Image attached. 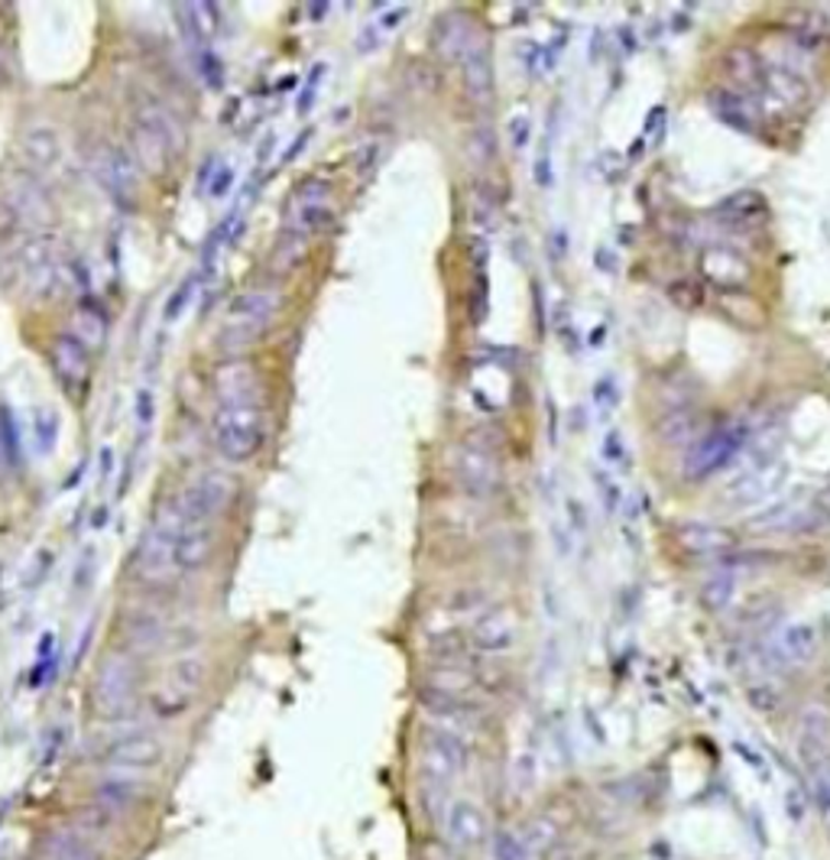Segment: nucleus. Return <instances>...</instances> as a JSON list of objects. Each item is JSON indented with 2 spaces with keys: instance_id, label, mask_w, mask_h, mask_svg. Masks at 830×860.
Returning <instances> with one entry per match:
<instances>
[{
  "instance_id": "nucleus-1",
  "label": "nucleus",
  "mask_w": 830,
  "mask_h": 860,
  "mask_svg": "<svg viewBox=\"0 0 830 860\" xmlns=\"http://www.w3.org/2000/svg\"><path fill=\"white\" fill-rule=\"evenodd\" d=\"M10 264H13V277L20 280L23 292L36 302L56 299L78 287V267L59 250V241L53 234L26 237L16 247Z\"/></svg>"
},
{
  "instance_id": "nucleus-2",
  "label": "nucleus",
  "mask_w": 830,
  "mask_h": 860,
  "mask_svg": "<svg viewBox=\"0 0 830 860\" xmlns=\"http://www.w3.org/2000/svg\"><path fill=\"white\" fill-rule=\"evenodd\" d=\"M131 146H134L137 166L162 176L182 153L186 134L169 108H162L159 101H143L131 124Z\"/></svg>"
},
{
  "instance_id": "nucleus-3",
  "label": "nucleus",
  "mask_w": 830,
  "mask_h": 860,
  "mask_svg": "<svg viewBox=\"0 0 830 860\" xmlns=\"http://www.w3.org/2000/svg\"><path fill=\"white\" fill-rule=\"evenodd\" d=\"M139 692L137 662L131 652H111L101 659L91 682V712L101 721H124L134 712Z\"/></svg>"
},
{
  "instance_id": "nucleus-4",
  "label": "nucleus",
  "mask_w": 830,
  "mask_h": 860,
  "mask_svg": "<svg viewBox=\"0 0 830 860\" xmlns=\"http://www.w3.org/2000/svg\"><path fill=\"white\" fill-rule=\"evenodd\" d=\"M267 438V413L260 403H221L211 423V442L227 461H247Z\"/></svg>"
},
{
  "instance_id": "nucleus-5",
  "label": "nucleus",
  "mask_w": 830,
  "mask_h": 860,
  "mask_svg": "<svg viewBox=\"0 0 830 860\" xmlns=\"http://www.w3.org/2000/svg\"><path fill=\"white\" fill-rule=\"evenodd\" d=\"M468 767H471V744L461 730H451L441 724H431L422 730L418 777L425 786L445 792Z\"/></svg>"
},
{
  "instance_id": "nucleus-6",
  "label": "nucleus",
  "mask_w": 830,
  "mask_h": 860,
  "mask_svg": "<svg viewBox=\"0 0 830 860\" xmlns=\"http://www.w3.org/2000/svg\"><path fill=\"white\" fill-rule=\"evenodd\" d=\"M182 529V520L179 513L169 506L162 510L153 526L146 529V536L139 539L137 556H134V574H137L143 584L149 588H169L176 578H179V569H176V559H172V546H176V536Z\"/></svg>"
},
{
  "instance_id": "nucleus-7",
  "label": "nucleus",
  "mask_w": 830,
  "mask_h": 860,
  "mask_svg": "<svg viewBox=\"0 0 830 860\" xmlns=\"http://www.w3.org/2000/svg\"><path fill=\"white\" fill-rule=\"evenodd\" d=\"M0 209L10 215L20 234H46L53 224V202L40 176L30 169H16L0 182Z\"/></svg>"
},
{
  "instance_id": "nucleus-8",
  "label": "nucleus",
  "mask_w": 830,
  "mask_h": 860,
  "mask_svg": "<svg viewBox=\"0 0 830 860\" xmlns=\"http://www.w3.org/2000/svg\"><path fill=\"white\" fill-rule=\"evenodd\" d=\"M277 312V289H250V292L237 295L231 302V312H227V322H224V332H221V345L227 351H240V348L254 345L260 335H267Z\"/></svg>"
},
{
  "instance_id": "nucleus-9",
  "label": "nucleus",
  "mask_w": 830,
  "mask_h": 860,
  "mask_svg": "<svg viewBox=\"0 0 830 860\" xmlns=\"http://www.w3.org/2000/svg\"><path fill=\"white\" fill-rule=\"evenodd\" d=\"M455 484L471 498H493L500 491V461H496V438H481L471 432L451 455Z\"/></svg>"
},
{
  "instance_id": "nucleus-10",
  "label": "nucleus",
  "mask_w": 830,
  "mask_h": 860,
  "mask_svg": "<svg viewBox=\"0 0 830 860\" xmlns=\"http://www.w3.org/2000/svg\"><path fill=\"white\" fill-rule=\"evenodd\" d=\"M750 442H753V432H750L747 423H730V426L707 432L704 438L694 442L692 451L685 455L682 474L688 481H707L710 474L724 471Z\"/></svg>"
},
{
  "instance_id": "nucleus-11",
  "label": "nucleus",
  "mask_w": 830,
  "mask_h": 860,
  "mask_svg": "<svg viewBox=\"0 0 830 860\" xmlns=\"http://www.w3.org/2000/svg\"><path fill=\"white\" fill-rule=\"evenodd\" d=\"M335 224V199H332V182L325 179H305L285 209L282 234H292L299 241H312L315 234L328 231Z\"/></svg>"
},
{
  "instance_id": "nucleus-12",
  "label": "nucleus",
  "mask_w": 830,
  "mask_h": 860,
  "mask_svg": "<svg viewBox=\"0 0 830 860\" xmlns=\"http://www.w3.org/2000/svg\"><path fill=\"white\" fill-rule=\"evenodd\" d=\"M237 498V481L224 471H202L195 481L186 484V491L176 498V513L182 523H208L221 516Z\"/></svg>"
},
{
  "instance_id": "nucleus-13",
  "label": "nucleus",
  "mask_w": 830,
  "mask_h": 860,
  "mask_svg": "<svg viewBox=\"0 0 830 860\" xmlns=\"http://www.w3.org/2000/svg\"><path fill=\"white\" fill-rule=\"evenodd\" d=\"M821 649V634L811 621H792L772 630L760 644L765 666L775 669H805Z\"/></svg>"
},
{
  "instance_id": "nucleus-14",
  "label": "nucleus",
  "mask_w": 830,
  "mask_h": 860,
  "mask_svg": "<svg viewBox=\"0 0 830 860\" xmlns=\"http://www.w3.org/2000/svg\"><path fill=\"white\" fill-rule=\"evenodd\" d=\"M208 675V662L205 656L192 652V656H179L169 669H166V679L159 685V692L153 695V708L162 717L179 715L192 705V699L202 692Z\"/></svg>"
},
{
  "instance_id": "nucleus-15",
  "label": "nucleus",
  "mask_w": 830,
  "mask_h": 860,
  "mask_svg": "<svg viewBox=\"0 0 830 860\" xmlns=\"http://www.w3.org/2000/svg\"><path fill=\"white\" fill-rule=\"evenodd\" d=\"M91 176L98 179V186L121 205H134L139 192L137 159L131 153H124L121 146H98L91 153Z\"/></svg>"
},
{
  "instance_id": "nucleus-16",
  "label": "nucleus",
  "mask_w": 830,
  "mask_h": 860,
  "mask_svg": "<svg viewBox=\"0 0 830 860\" xmlns=\"http://www.w3.org/2000/svg\"><path fill=\"white\" fill-rule=\"evenodd\" d=\"M441 831H445L448 848H455V851H478L493 835L486 812L471 798L448 802V808L441 812Z\"/></svg>"
},
{
  "instance_id": "nucleus-17",
  "label": "nucleus",
  "mask_w": 830,
  "mask_h": 860,
  "mask_svg": "<svg viewBox=\"0 0 830 860\" xmlns=\"http://www.w3.org/2000/svg\"><path fill=\"white\" fill-rule=\"evenodd\" d=\"M519 640V627H516V617L513 611L506 607H486L474 617L471 630H468V646L478 652V656H500V652H509Z\"/></svg>"
},
{
  "instance_id": "nucleus-18",
  "label": "nucleus",
  "mask_w": 830,
  "mask_h": 860,
  "mask_svg": "<svg viewBox=\"0 0 830 860\" xmlns=\"http://www.w3.org/2000/svg\"><path fill=\"white\" fill-rule=\"evenodd\" d=\"M481 40H484V36L478 33V26L471 23V16L461 13V10L441 13L438 23H435V33H431L435 53H438L445 63H455V66H461Z\"/></svg>"
},
{
  "instance_id": "nucleus-19",
  "label": "nucleus",
  "mask_w": 830,
  "mask_h": 860,
  "mask_svg": "<svg viewBox=\"0 0 830 860\" xmlns=\"http://www.w3.org/2000/svg\"><path fill=\"white\" fill-rule=\"evenodd\" d=\"M166 747L156 734H146V730H134V734H124L117 737L114 744L104 747L101 760L111 767V770H149L162 760Z\"/></svg>"
},
{
  "instance_id": "nucleus-20",
  "label": "nucleus",
  "mask_w": 830,
  "mask_h": 860,
  "mask_svg": "<svg viewBox=\"0 0 830 860\" xmlns=\"http://www.w3.org/2000/svg\"><path fill=\"white\" fill-rule=\"evenodd\" d=\"M788 478V465L782 458H772V461H762V465H753L750 471H743L730 488H727V501L733 506H753V503H762L765 498H772Z\"/></svg>"
},
{
  "instance_id": "nucleus-21",
  "label": "nucleus",
  "mask_w": 830,
  "mask_h": 860,
  "mask_svg": "<svg viewBox=\"0 0 830 860\" xmlns=\"http://www.w3.org/2000/svg\"><path fill=\"white\" fill-rule=\"evenodd\" d=\"M418 705L435 721H441V727H451V730H461V734H464V727L481 724V717L486 715L484 699L445 695V692H435V689H425V685L418 692Z\"/></svg>"
},
{
  "instance_id": "nucleus-22",
  "label": "nucleus",
  "mask_w": 830,
  "mask_h": 860,
  "mask_svg": "<svg viewBox=\"0 0 830 860\" xmlns=\"http://www.w3.org/2000/svg\"><path fill=\"white\" fill-rule=\"evenodd\" d=\"M149 795V783L134 770H111L94 786V805L108 808L111 815H124L137 808Z\"/></svg>"
},
{
  "instance_id": "nucleus-23",
  "label": "nucleus",
  "mask_w": 830,
  "mask_h": 860,
  "mask_svg": "<svg viewBox=\"0 0 830 860\" xmlns=\"http://www.w3.org/2000/svg\"><path fill=\"white\" fill-rule=\"evenodd\" d=\"M707 108H710V114L724 127H730L737 134H756L760 111H756V101L747 91H740V88H710Z\"/></svg>"
},
{
  "instance_id": "nucleus-24",
  "label": "nucleus",
  "mask_w": 830,
  "mask_h": 860,
  "mask_svg": "<svg viewBox=\"0 0 830 860\" xmlns=\"http://www.w3.org/2000/svg\"><path fill=\"white\" fill-rule=\"evenodd\" d=\"M795 747L798 757L805 763V770L811 763H818L821 757L830 753V712L825 705L811 702L798 712V730H795Z\"/></svg>"
},
{
  "instance_id": "nucleus-25",
  "label": "nucleus",
  "mask_w": 830,
  "mask_h": 860,
  "mask_svg": "<svg viewBox=\"0 0 830 860\" xmlns=\"http://www.w3.org/2000/svg\"><path fill=\"white\" fill-rule=\"evenodd\" d=\"M214 390L221 403H260V380L247 360H224L214 370Z\"/></svg>"
},
{
  "instance_id": "nucleus-26",
  "label": "nucleus",
  "mask_w": 830,
  "mask_h": 860,
  "mask_svg": "<svg viewBox=\"0 0 830 860\" xmlns=\"http://www.w3.org/2000/svg\"><path fill=\"white\" fill-rule=\"evenodd\" d=\"M214 543L217 539H214V529L208 523H182L176 546H172V559H176L179 574L205 569L211 552H214Z\"/></svg>"
},
{
  "instance_id": "nucleus-27",
  "label": "nucleus",
  "mask_w": 830,
  "mask_h": 860,
  "mask_svg": "<svg viewBox=\"0 0 830 860\" xmlns=\"http://www.w3.org/2000/svg\"><path fill=\"white\" fill-rule=\"evenodd\" d=\"M20 156L26 163V169L33 176L40 172H53L63 163V141L56 134V127L49 124H33L23 137H20Z\"/></svg>"
},
{
  "instance_id": "nucleus-28",
  "label": "nucleus",
  "mask_w": 830,
  "mask_h": 860,
  "mask_svg": "<svg viewBox=\"0 0 830 860\" xmlns=\"http://www.w3.org/2000/svg\"><path fill=\"white\" fill-rule=\"evenodd\" d=\"M700 273L714 287L740 289L750 283V264L733 247H707L700 254Z\"/></svg>"
},
{
  "instance_id": "nucleus-29",
  "label": "nucleus",
  "mask_w": 830,
  "mask_h": 860,
  "mask_svg": "<svg viewBox=\"0 0 830 860\" xmlns=\"http://www.w3.org/2000/svg\"><path fill=\"white\" fill-rule=\"evenodd\" d=\"M678 546L692 556H727L733 546H737V536L727 529V526H717V523H682L678 533H675Z\"/></svg>"
},
{
  "instance_id": "nucleus-30",
  "label": "nucleus",
  "mask_w": 830,
  "mask_h": 860,
  "mask_svg": "<svg viewBox=\"0 0 830 860\" xmlns=\"http://www.w3.org/2000/svg\"><path fill=\"white\" fill-rule=\"evenodd\" d=\"M49 360H53V370L56 377L69 387V390H81L88 383V373H91V358H88V348L75 338V335H59L49 348Z\"/></svg>"
},
{
  "instance_id": "nucleus-31",
  "label": "nucleus",
  "mask_w": 830,
  "mask_h": 860,
  "mask_svg": "<svg viewBox=\"0 0 830 860\" xmlns=\"http://www.w3.org/2000/svg\"><path fill=\"white\" fill-rule=\"evenodd\" d=\"M519 841L526 845V851L529 855H549L554 845L561 841V835H564V822L554 815V812H536V815H529L523 825H519Z\"/></svg>"
},
{
  "instance_id": "nucleus-32",
  "label": "nucleus",
  "mask_w": 830,
  "mask_h": 860,
  "mask_svg": "<svg viewBox=\"0 0 830 860\" xmlns=\"http://www.w3.org/2000/svg\"><path fill=\"white\" fill-rule=\"evenodd\" d=\"M179 13V26L186 30V36L199 46H211L217 30H221V13L214 3H202V0H192V3H182L176 7Z\"/></svg>"
},
{
  "instance_id": "nucleus-33",
  "label": "nucleus",
  "mask_w": 830,
  "mask_h": 860,
  "mask_svg": "<svg viewBox=\"0 0 830 860\" xmlns=\"http://www.w3.org/2000/svg\"><path fill=\"white\" fill-rule=\"evenodd\" d=\"M760 91H765L769 98H775L778 104L795 108V104H801V101L808 98L811 88H808V81L795 72V69H785V66H765V63H762Z\"/></svg>"
},
{
  "instance_id": "nucleus-34",
  "label": "nucleus",
  "mask_w": 830,
  "mask_h": 860,
  "mask_svg": "<svg viewBox=\"0 0 830 860\" xmlns=\"http://www.w3.org/2000/svg\"><path fill=\"white\" fill-rule=\"evenodd\" d=\"M461 69H464V88H468V94L481 104H490L493 101V88H496V78H493V59H490V46H486V40H481L474 49H471V56L461 63Z\"/></svg>"
},
{
  "instance_id": "nucleus-35",
  "label": "nucleus",
  "mask_w": 830,
  "mask_h": 860,
  "mask_svg": "<svg viewBox=\"0 0 830 860\" xmlns=\"http://www.w3.org/2000/svg\"><path fill=\"white\" fill-rule=\"evenodd\" d=\"M121 630H124V637H127L131 652H149V649H156V646L166 640V624H162V617L153 614V611H134V614H127L124 624H121Z\"/></svg>"
},
{
  "instance_id": "nucleus-36",
  "label": "nucleus",
  "mask_w": 830,
  "mask_h": 860,
  "mask_svg": "<svg viewBox=\"0 0 830 860\" xmlns=\"http://www.w3.org/2000/svg\"><path fill=\"white\" fill-rule=\"evenodd\" d=\"M43 858L46 860H104L98 845L81 835V831H53L43 841Z\"/></svg>"
},
{
  "instance_id": "nucleus-37",
  "label": "nucleus",
  "mask_w": 830,
  "mask_h": 860,
  "mask_svg": "<svg viewBox=\"0 0 830 860\" xmlns=\"http://www.w3.org/2000/svg\"><path fill=\"white\" fill-rule=\"evenodd\" d=\"M717 215L730 221V224L750 227V224H760L762 217H769V202L762 199L760 192H737V196H727L717 205Z\"/></svg>"
},
{
  "instance_id": "nucleus-38",
  "label": "nucleus",
  "mask_w": 830,
  "mask_h": 860,
  "mask_svg": "<svg viewBox=\"0 0 830 860\" xmlns=\"http://www.w3.org/2000/svg\"><path fill=\"white\" fill-rule=\"evenodd\" d=\"M71 322H75V338H78L88 351L98 348V345L104 342V335H108V319H104V312H101L94 302H81V305L75 309Z\"/></svg>"
},
{
  "instance_id": "nucleus-39",
  "label": "nucleus",
  "mask_w": 830,
  "mask_h": 860,
  "mask_svg": "<svg viewBox=\"0 0 830 860\" xmlns=\"http://www.w3.org/2000/svg\"><path fill=\"white\" fill-rule=\"evenodd\" d=\"M747 702L760 715H778L782 705H785V695H782V689L772 675L760 672L756 679H747Z\"/></svg>"
},
{
  "instance_id": "nucleus-40",
  "label": "nucleus",
  "mask_w": 830,
  "mask_h": 860,
  "mask_svg": "<svg viewBox=\"0 0 830 860\" xmlns=\"http://www.w3.org/2000/svg\"><path fill=\"white\" fill-rule=\"evenodd\" d=\"M410 16V7H403V3H393V7H383V13L360 33V53H370V49H377L380 46V40L383 36H390L403 20Z\"/></svg>"
},
{
  "instance_id": "nucleus-41",
  "label": "nucleus",
  "mask_w": 830,
  "mask_h": 860,
  "mask_svg": "<svg viewBox=\"0 0 830 860\" xmlns=\"http://www.w3.org/2000/svg\"><path fill=\"white\" fill-rule=\"evenodd\" d=\"M733 591H737V574L717 569V572L704 581L700 597H704V604H707L710 611H724V607L733 601Z\"/></svg>"
},
{
  "instance_id": "nucleus-42",
  "label": "nucleus",
  "mask_w": 830,
  "mask_h": 860,
  "mask_svg": "<svg viewBox=\"0 0 830 860\" xmlns=\"http://www.w3.org/2000/svg\"><path fill=\"white\" fill-rule=\"evenodd\" d=\"M468 159L478 166V169H486L493 159H496V134L490 124H478L468 137Z\"/></svg>"
},
{
  "instance_id": "nucleus-43",
  "label": "nucleus",
  "mask_w": 830,
  "mask_h": 860,
  "mask_svg": "<svg viewBox=\"0 0 830 860\" xmlns=\"http://www.w3.org/2000/svg\"><path fill=\"white\" fill-rule=\"evenodd\" d=\"M808 783H811V798L818 802L821 815L830 818V753L808 767Z\"/></svg>"
},
{
  "instance_id": "nucleus-44",
  "label": "nucleus",
  "mask_w": 830,
  "mask_h": 860,
  "mask_svg": "<svg viewBox=\"0 0 830 860\" xmlns=\"http://www.w3.org/2000/svg\"><path fill=\"white\" fill-rule=\"evenodd\" d=\"M490 858L493 860H529L532 855L519 841L516 831H493L490 835Z\"/></svg>"
},
{
  "instance_id": "nucleus-45",
  "label": "nucleus",
  "mask_w": 830,
  "mask_h": 860,
  "mask_svg": "<svg viewBox=\"0 0 830 860\" xmlns=\"http://www.w3.org/2000/svg\"><path fill=\"white\" fill-rule=\"evenodd\" d=\"M669 295H672L682 309H697V305L704 302V292H700V287L692 283V280H678V283H672V287H669Z\"/></svg>"
},
{
  "instance_id": "nucleus-46",
  "label": "nucleus",
  "mask_w": 830,
  "mask_h": 860,
  "mask_svg": "<svg viewBox=\"0 0 830 860\" xmlns=\"http://www.w3.org/2000/svg\"><path fill=\"white\" fill-rule=\"evenodd\" d=\"M380 159H383V144L377 141V144H363L357 149V172L367 179L377 166H380Z\"/></svg>"
},
{
  "instance_id": "nucleus-47",
  "label": "nucleus",
  "mask_w": 830,
  "mask_h": 860,
  "mask_svg": "<svg viewBox=\"0 0 830 860\" xmlns=\"http://www.w3.org/2000/svg\"><path fill=\"white\" fill-rule=\"evenodd\" d=\"M591 858V851L584 848V845H577V841H558L552 851L546 855V860H587Z\"/></svg>"
},
{
  "instance_id": "nucleus-48",
  "label": "nucleus",
  "mask_w": 830,
  "mask_h": 860,
  "mask_svg": "<svg viewBox=\"0 0 830 860\" xmlns=\"http://www.w3.org/2000/svg\"><path fill=\"white\" fill-rule=\"evenodd\" d=\"M0 458L3 461H13L16 458V438H13V426H10V416L0 410Z\"/></svg>"
},
{
  "instance_id": "nucleus-49",
  "label": "nucleus",
  "mask_w": 830,
  "mask_h": 860,
  "mask_svg": "<svg viewBox=\"0 0 830 860\" xmlns=\"http://www.w3.org/2000/svg\"><path fill=\"white\" fill-rule=\"evenodd\" d=\"M604 458H607V465L626 468V445H622L620 432H610V435L604 438Z\"/></svg>"
},
{
  "instance_id": "nucleus-50",
  "label": "nucleus",
  "mask_w": 830,
  "mask_h": 860,
  "mask_svg": "<svg viewBox=\"0 0 830 860\" xmlns=\"http://www.w3.org/2000/svg\"><path fill=\"white\" fill-rule=\"evenodd\" d=\"M322 75H325V66H315V69H312V78H309V85H305V91H302V101H299V111H302V114H305L309 104L315 101V88H318Z\"/></svg>"
},
{
  "instance_id": "nucleus-51",
  "label": "nucleus",
  "mask_w": 830,
  "mask_h": 860,
  "mask_svg": "<svg viewBox=\"0 0 830 860\" xmlns=\"http://www.w3.org/2000/svg\"><path fill=\"white\" fill-rule=\"evenodd\" d=\"M785 808H788V818L792 822H801L805 818V798H801V792L798 789H788V795H785Z\"/></svg>"
},
{
  "instance_id": "nucleus-52",
  "label": "nucleus",
  "mask_w": 830,
  "mask_h": 860,
  "mask_svg": "<svg viewBox=\"0 0 830 860\" xmlns=\"http://www.w3.org/2000/svg\"><path fill=\"white\" fill-rule=\"evenodd\" d=\"M601 494H604V503H607V510H617V506H620V488H617L614 481L601 478Z\"/></svg>"
},
{
  "instance_id": "nucleus-53",
  "label": "nucleus",
  "mask_w": 830,
  "mask_h": 860,
  "mask_svg": "<svg viewBox=\"0 0 830 860\" xmlns=\"http://www.w3.org/2000/svg\"><path fill=\"white\" fill-rule=\"evenodd\" d=\"M425 860H461V858H458V851L448 848V845H428V848H425Z\"/></svg>"
},
{
  "instance_id": "nucleus-54",
  "label": "nucleus",
  "mask_w": 830,
  "mask_h": 860,
  "mask_svg": "<svg viewBox=\"0 0 830 860\" xmlns=\"http://www.w3.org/2000/svg\"><path fill=\"white\" fill-rule=\"evenodd\" d=\"M597 400H601V403H610V406L617 403V387H614V380H601V383H597Z\"/></svg>"
},
{
  "instance_id": "nucleus-55",
  "label": "nucleus",
  "mask_w": 830,
  "mask_h": 860,
  "mask_svg": "<svg viewBox=\"0 0 830 860\" xmlns=\"http://www.w3.org/2000/svg\"><path fill=\"white\" fill-rule=\"evenodd\" d=\"M526 124H529V121H526L523 114H519V118H513V146H516V149H523V146H526Z\"/></svg>"
}]
</instances>
